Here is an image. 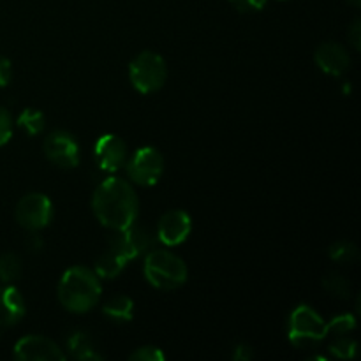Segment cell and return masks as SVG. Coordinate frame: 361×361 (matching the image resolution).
<instances>
[{
    "label": "cell",
    "mask_w": 361,
    "mask_h": 361,
    "mask_svg": "<svg viewBox=\"0 0 361 361\" xmlns=\"http://www.w3.org/2000/svg\"><path fill=\"white\" fill-rule=\"evenodd\" d=\"M92 208L102 226L113 231H122L136 221L137 196L123 180L108 178L95 190Z\"/></svg>",
    "instance_id": "6da1fadb"
},
{
    "label": "cell",
    "mask_w": 361,
    "mask_h": 361,
    "mask_svg": "<svg viewBox=\"0 0 361 361\" xmlns=\"http://www.w3.org/2000/svg\"><path fill=\"white\" fill-rule=\"evenodd\" d=\"M101 298V284L94 271L74 267L63 274L59 284V300L71 312H88Z\"/></svg>",
    "instance_id": "7a4b0ae2"
},
{
    "label": "cell",
    "mask_w": 361,
    "mask_h": 361,
    "mask_svg": "<svg viewBox=\"0 0 361 361\" xmlns=\"http://www.w3.org/2000/svg\"><path fill=\"white\" fill-rule=\"evenodd\" d=\"M145 277L154 288L173 291L187 281V267L168 250H152L145 259Z\"/></svg>",
    "instance_id": "3957f363"
},
{
    "label": "cell",
    "mask_w": 361,
    "mask_h": 361,
    "mask_svg": "<svg viewBox=\"0 0 361 361\" xmlns=\"http://www.w3.org/2000/svg\"><path fill=\"white\" fill-rule=\"evenodd\" d=\"M129 78L133 87L141 94H152L164 87L168 69L161 55L154 51H143L130 62Z\"/></svg>",
    "instance_id": "277c9868"
},
{
    "label": "cell",
    "mask_w": 361,
    "mask_h": 361,
    "mask_svg": "<svg viewBox=\"0 0 361 361\" xmlns=\"http://www.w3.org/2000/svg\"><path fill=\"white\" fill-rule=\"evenodd\" d=\"M326 335V323L316 310L310 309L309 305H298L293 310L291 319H289V341L296 348L323 341Z\"/></svg>",
    "instance_id": "5b68a950"
},
{
    "label": "cell",
    "mask_w": 361,
    "mask_h": 361,
    "mask_svg": "<svg viewBox=\"0 0 361 361\" xmlns=\"http://www.w3.org/2000/svg\"><path fill=\"white\" fill-rule=\"evenodd\" d=\"M127 164V175L137 185L152 187L159 182L164 169V159L161 152L152 147H143L130 157Z\"/></svg>",
    "instance_id": "8992f818"
},
{
    "label": "cell",
    "mask_w": 361,
    "mask_h": 361,
    "mask_svg": "<svg viewBox=\"0 0 361 361\" xmlns=\"http://www.w3.org/2000/svg\"><path fill=\"white\" fill-rule=\"evenodd\" d=\"M53 219V204L44 194H27L16 204V221L30 231L46 228Z\"/></svg>",
    "instance_id": "52a82bcc"
},
{
    "label": "cell",
    "mask_w": 361,
    "mask_h": 361,
    "mask_svg": "<svg viewBox=\"0 0 361 361\" xmlns=\"http://www.w3.org/2000/svg\"><path fill=\"white\" fill-rule=\"evenodd\" d=\"M44 154L59 168H76L80 162V145L73 134L66 130H55L44 140Z\"/></svg>",
    "instance_id": "ba28073f"
},
{
    "label": "cell",
    "mask_w": 361,
    "mask_h": 361,
    "mask_svg": "<svg viewBox=\"0 0 361 361\" xmlns=\"http://www.w3.org/2000/svg\"><path fill=\"white\" fill-rule=\"evenodd\" d=\"M14 358L21 361H62L66 355L49 338L41 335L23 337L14 345Z\"/></svg>",
    "instance_id": "9c48e42d"
},
{
    "label": "cell",
    "mask_w": 361,
    "mask_h": 361,
    "mask_svg": "<svg viewBox=\"0 0 361 361\" xmlns=\"http://www.w3.org/2000/svg\"><path fill=\"white\" fill-rule=\"evenodd\" d=\"M152 245L150 233L147 229L140 228V226H129V228L122 229V231H116V235L113 236L111 242H109V249L115 250L116 254H120L122 257H126L127 261L134 259L140 254L147 252Z\"/></svg>",
    "instance_id": "30bf717a"
},
{
    "label": "cell",
    "mask_w": 361,
    "mask_h": 361,
    "mask_svg": "<svg viewBox=\"0 0 361 361\" xmlns=\"http://www.w3.org/2000/svg\"><path fill=\"white\" fill-rule=\"evenodd\" d=\"M95 161L102 171H118L127 162V147L115 134H104L95 143Z\"/></svg>",
    "instance_id": "8fae6325"
},
{
    "label": "cell",
    "mask_w": 361,
    "mask_h": 361,
    "mask_svg": "<svg viewBox=\"0 0 361 361\" xmlns=\"http://www.w3.org/2000/svg\"><path fill=\"white\" fill-rule=\"evenodd\" d=\"M190 229H192V221H190L189 215L182 210H173L162 215L161 222H159L157 235L164 245L175 247L189 238Z\"/></svg>",
    "instance_id": "7c38bea8"
},
{
    "label": "cell",
    "mask_w": 361,
    "mask_h": 361,
    "mask_svg": "<svg viewBox=\"0 0 361 361\" xmlns=\"http://www.w3.org/2000/svg\"><path fill=\"white\" fill-rule=\"evenodd\" d=\"M316 63L330 76H342L349 69L348 51L337 42H324L316 49Z\"/></svg>",
    "instance_id": "4fadbf2b"
},
{
    "label": "cell",
    "mask_w": 361,
    "mask_h": 361,
    "mask_svg": "<svg viewBox=\"0 0 361 361\" xmlns=\"http://www.w3.org/2000/svg\"><path fill=\"white\" fill-rule=\"evenodd\" d=\"M25 300L16 288L4 286L0 288V326H14L23 319Z\"/></svg>",
    "instance_id": "5bb4252c"
},
{
    "label": "cell",
    "mask_w": 361,
    "mask_h": 361,
    "mask_svg": "<svg viewBox=\"0 0 361 361\" xmlns=\"http://www.w3.org/2000/svg\"><path fill=\"white\" fill-rule=\"evenodd\" d=\"M67 348H69V353L76 360H81V361L102 360V356L95 351L94 344H92V338L88 337L85 331H73V334L67 337Z\"/></svg>",
    "instance_id": "9a60e30c"
},
{
    "label": "cell",
    "mask_w": 361,
    "mask_h": 361,
    "mask_svg": "<svg viewBox=\"0 0 361 361\" xmlns=\"http://www.w3.org/2000/svg\"><path fill=\"white\" fill-rule=\"evenodd\" d=\"M127 263H129V261H127L126 257L116 254L115 250L108 249L97 259V264H95V275H99V277L102 279H115L116 275L126 268Z\"/></svg>",
    "instance_id": "2e32d148"
},
{
    "label": "cell",
    "mask_w": 361,
    "mask_h": 361,
    "mask_svg": "<svg viewBox=\"0 0 361 361\" xmlns=\"http://www.w3.org/2000/svg\"><path fill=\"white\" fill-rule=\"evenodd\" d=\"M102 312L115 323H127L133 319L134 303L129 296H115L102 307Z\"/></svg>",
    "instance_id": "e0dca14e"
},
{
    "label": "cell",
    "mask_w": 361,
    "mask_h": 361,
    "mask_svg": "<svg viewBox=\"0 0 361 361\" xmlns=\"http://www.w3.org/2000/svg\"><path fill=\"white\" fill-rule=\"evenodd\" d=\"M18 126H20L21 129L27 130L28 136L41 134L42 129H44V126H46L44 115H42L41 111H37V109L28 108L20 115V118H18Z\"/></svg>",
    "instance_id": "ac0fdd59"
},
{
    "label": "cell",
    "mask_w": 361,
    "mask_h": 361,
    "mask_svg": "<svg viewBox=\"0 0 361 361\" xmlns=\"http://www.w3.org/2000/svg\"><path fill=\"white\" fill-rule=\"evenodd\" d=\"M21 274V263L20 257L13 252H7L0 256V281L11 284L16 281Z\"/></svg>",
    "instance_id": "d6986e66"
},
{
    "label": "cell",
    "mask_w": 361,
    "mask_h": 361,
    "mask_svg": "<svg viewBox=\"0 0 361 361\" xmlns=\"http://www.w3.org/2000/svg\"><path fill=\"white\" fill-rule=\"evenodd\" d=\"M330 257L338 263H353L358 259V247L351 242H337L330 247Z\"/></svg>",
    "instance_id": "ffe728a7"
},
{
    "label": "cell",
    "mask_w": 361,
    "mask_h": 361,
    "mask_svg": "<svg viewBox=\"0 0 361 361\" xmlns=\"http://www.w3.org/2000/svg\"><path fill=\"white\" fill-rule=\"evenodd\" d=\"M323 288L326 289L331 296H335V298H342V300L349 298V293H351V286H349V282L338 274L328 275V277L323 281Z\"/></svg>",
    "instance_id": "44dd1931"
},
{
    "label": "cell",
    "mask_w": 361,
    "mask_h": 361,
    "mask_svg": "<svg viewBox=\"0 0 361 361\" xmlns=\"http://www.w3.org/2000/svg\"><path fill=\"white\" fill-rule=\"evenodd\" d=\"M355 328H356V319L355 316H351V314H344V316L335 317L331 323L326 324L328 334H334V335L349 334V331L355 330Z\"/></svg>",
    "instance_id": "7402d4cb"
},
{
    "label": "cell",
    "mask_w": 361,
    "mask_h": 361,
    "mask_svg": "<svg viewBox=\"0 0 361 361\" xmlns=\"http://www.w3.org/2000/svg\"><path fill=\"white\" fill-rule=\"evenodd\" d=\"M331 353L341 360H351L356 355V342L351 338H341L331 344Z\"/></svg>",
    "instance_id": "603a6c76"
},
{
    "label": "cell",
    "mask_w": 361,
    "mask_h": 361,
    "mask_svg": "<svg viewBox=\"0 0 361 361\" xmlns=\"http://www.w3.org/2000/svg\"><path fill=\"white\" fill-rule=\"evenodd\" d=\"M130 360L133 361H164L166 356H164V353L159 351L157 348L145 345V348H140L137 351H134L133 355H130Z\"/></svg>",
    "instance_id": "cb8c5ba5"
},
{
    "label": "cell",
    "mask_w": 361,
    "mask_h": 361,
    "mask_svg": "<svg viewBox=\"0 0 361 361\" xmlns=\"http://www.w3.org/2000/svg\"><path fill=\"white\" fill-rule=\"evenodd\" d=\"M13 136V120H11V113L7 109L0 108V147L7 143Z\"/></svg>",
    "instance_id": "d4e9b609"
},
{
    "label": "cell",
    "mask_w": 361,
    "mask_h": 361,
    "mask_svg": "<svg viewBox=\"0 0 361 361\" xmlns=\"http://www.w3.org/2000/svg\"><path fill=\"white\" fill-rule=\"evenodd\" d=\"M238 13H256L267 6V0H229Z\"/></svg>",
    "instance_id": "484cf974"
},
{
    "label": "cell",
    "mask_w": 361,
    "mask_h": 361,
    "mask_svg": "<svg viewBox=\"0 0 361 361\" xmlns=\"http://www.w3.org/2000/svg\"><path fill=\"white\" fill-rule=\"evenodd\" d=\"M11 80H13V66H11V60L0 55V87H7L11 83Z\"/></svg>",
    "instance_id": "4316f807"
},
{
    "label": "cell",
    "mask_w": 361,
    "mask_h": 361,
    "mask_svg": "<svg viewBox=\"0 0 361 361\" xmlns=\"http://www.w3.org/2000/svg\"><path fill=\"white\" fill-rule=\"evenodd\" d=\"M349 41H351L353 48H355L356 51H360V48H361V21H360V18L358 20H355V23H353L351 28H349Z\"/></svg>",
    "instance_id": "83f0119b"
},
{
    "label": "cell",
    "mask_w": 361,
    "mask_h": 361,
    "mask_svg": "<svg viewBox=\"0 0 361 361\" xmlns=\"http://www.w3.org/2000/svg\"><path fill=\"white\" fill-rule=\"evenodd\" d=\"M252 356H254L252 348L247 344L236 345L235 353H233V358H235L236 361H249V360H252Z\"/></svg>",
    "instance_id": "f1b7e54d"
},
{
    "label": "cell",
    "mask_w": 361,
    "mask_h": 361,
    "mask_svg": "<svg viewBox=\"0 0 361 361\" xmlns=\"http://www.w3.org/2000/svg\"><path fill=\"white\" fill-rule=\"evenodd\" d=\"M28 249L34 250V252H39L42 249V238L37 235H32L30 240H28Z\"/></svg>",
    "instance_id": "f546056e"
},
{
    "label": "cell",
    "mask_w": 361,
    "mask_h": 361,
    "mask_svg": "<svg viewBox=\"0 0 361 361\" xmlns=\"http://www.w3.org/2000/svg\"><path fill=\"white\" fill-rule=\"evenodd\" d=\"M348 2H351L353 6H360V4H361V0H348Z\"/></svg>",
    "instance_id": "4dcf8cb0"
}]
</instances>
